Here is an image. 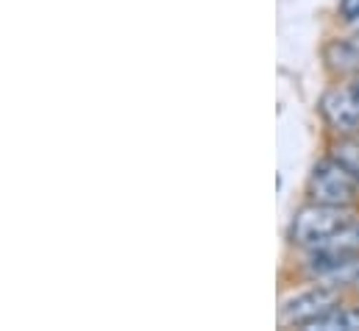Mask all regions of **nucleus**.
<instances>
[{
    "label": "nucleus",
    "instance_id": "nucleus-3",
    "mask_svg": "<svg viewBox=\"0 0 359 331\" xmlns=\"http://www.w3.org/2000/svg\"><path fill=\"white\" fill-rule=\"evenodd\" d=\"M320 112L326 123L340 134L359 131V79L351 83L334 86L320 97Z\"/></svg>",
    "mask_w": 359,
    "mask_h": 331
},
{
    "label": "nucleus",
    "instance_id": "nucleus-8",
    "mask_svg": "<svg viewBox=\"0 0 359 331\" xmlns=\"http://www.w3.org/2000/svg\"><path fill=\"white\" fill-rule=\"evenodd\" d=\"M340 14H343L348 22H357L359 20V0H340Z\"/></svg>",
    "mask_w": 359,
    "mask_h": 331
},
{
    "label": "nucleus",
    "instance_id": "nucleus-7",
    "mask_svg": "<svg viewBox=\"0 0 359 331\" xmlns=\"http://www.w3.org/2000/svg\"><path fill=\"white\" fill-rule=\"evenodd\" d=\"M340 165L346 167L348 173H354L359 178V145L357 142H340L337 148H334V154H332Z\"/></svg>",
    "mask_w": 359,
    "mask_h": 331
},
{
    "label": "nucleus",
    "instance_id": "nucleus-1",
    "mask_svg": "<svg viewBox=\"0 0 359 331\" xmlns=\"http://www.w3.org/2000/svg\"><path fill=\"white\" fill-rule=\"evenodd\" d=\"M357 215L348 206H332V203H312L304 206L290 226V240L301 248H323L332 237H337L346 226H351Z\"/></svg>",
    "mask_w": 359,
    "mask_h": 331
},
{
    "label": "nucleus",
    "instance_id": "nucleus-6",
    "mask_svg": "<svg viewBox=\"0 0 359 331\" xmlns=\"http://www.w3.org/2000/svg\"><path fill=\"white\" fill-rule=\"evenodd\" d=\"M306 331H359V306H332L315 320H309Z\"/></svg>",
    "mask_w": 359,
    "mask_h": 331
},
{
    "label": "nucleus",
    "instance_id": "nucleus-2",
    "mask_svg": "<svg viewBox=\"0 0 359 331\" xmlns=\"http://www.w3.org/2000/svg\"><path fill=\"white\" fill-rule=\"evenodd\" d=\"M359 178L348 173L334 156L320 159L309 175V195L315 203H332V206H348L357 201Z\"/></svg>",
    "mask_w": 359,
    "mask_h": 331
},
{
    "label": "nucleus",
    "instance_id": "nucleus-5",
    "mask_svg": "<svg viewBox=\"0 0 359 331\" xmlns=\"http://www.w3.org/2000/svg\"><path fill=\"white\" fill-rule=\"evenodd\" d=\"M323 59L334 73L359 76V36L351 39H334L323 48Z\"/></svg>",
    "mask_w": 359,
    "mask_h": 331
},
{
    "label": "nucleus",
    "instance_id": "nucleus-4",
    "mask_svg": "<svg viewBox=\"0 0 359 331\" xmlns=\"http://www.w3.org/2000/svg\"><path fill=\"white\" fill-rule=\"evenodd\" d=\"M332 306H337V287H312V290L284 301L278 309V320H281V326L304 329L309 320H315L318 315H323Z\"/></svg>",
    "mask_w": 359,
    "mask_h": 331
}]
</instances>
